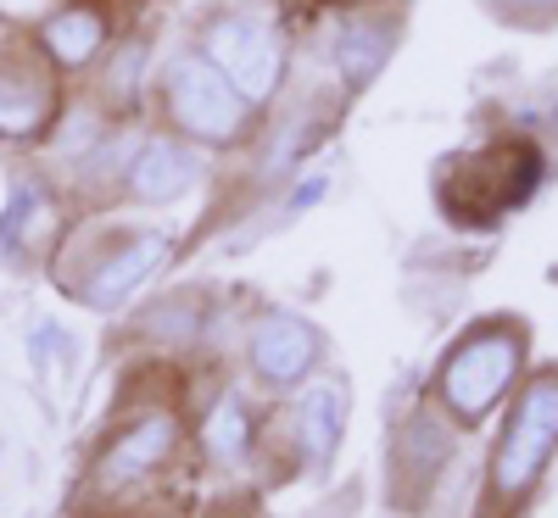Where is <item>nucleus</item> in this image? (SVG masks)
<instances>
[{"label":"nucleus","mask_w":558,"mask_h":518,"mask_svg":"<svg viewBox=\"0 0 558 518\" xmlns=\"http://www.w3.org/2000/svg\"><path fill=\"white\" fill-rule=\"evenodd\" d=\"M542 173V157L531 146H492V151H475L463 157L458 168H447L441 178V207L447 218L458 223H497L508 207H520L531 196V184Z\"/></svg>","instance_id":"f257e3e1"},{"label":"nucleus","mask_w":558,"mask_h":518,"mask_svg":"<svg viewBox=\"0 0 558 518\" xmlns=\"http://www.w3.org/2000/svg\"><path fill=\"white\" fill-rule=\"evenodd\" d=\"M520 368V335L514 329H481L470 335L441 368V402L458 412V418H481L502 402L508 380H514Z\"/></svg>","instance_id":"f03ea898"},{"label":"nucleus","mask_w":558,"mask_h":518,"mask_svg":"<svg viewBox=\"0 0 558 518\" xmlns=\"http://www.w3.org/2000/svg\"><path fill=\"white\" fill-rule=\"evenodd\" d=\"M558 446V373H542V380L525 391V402L514 407V423L502 430L497 462H492V485L502 496L531 491V480L547 468Z\"/></svg>","instance_id":"7ed1b4c3"},{"label":"nucleus","mask_w":558,"mask_h":518,"mask_svg":"<svg viewBox=\"0 0 558 518\" xmlns=\"http://www.w3.org/2000/svg\"><path fill=\"white\" fill-rule=\"evenodd\" d=\"M168 107H173V118H179L184 134L213 139V146L235 139L241 123H246L241 89L229 84L213 62H202V57H179V62L168 67Z\"/></svg>","instance_id":"20e7f679"},{"label":"nucleus","mask_w":558,"mask_h":518,"mask_svg":"<svg viewBox=\"0 0 558 518\" xmlns=\"http://www.w3.org/2000/svg\"><path fill=\"white\" fill-rule=\"evenodd\" d=\"M207 57L213 67L241 89V101L257 107L274 96V84H279V67H286V51H279V34L263 23V17H218L207 28Z\"/></svg>","instance_id":"39448f33"},{"label":"nucleus","mask_w":558,"mask_h":518,"mask_svg":"<svg viewBox=\"0 0 558 518\" xmlns=\"http://www.w3.org/2000/svg\"><path fill=\"white\" fill-rule=\"evenodd\" d=\"M57 112V89L51 73L34 67L28 57L0 51V139H28L51 123Z\"/></svg>","instance_id":"423d86ee"},{"label":"nucleus","mask_w":558,"mask_h":518,"mask_svg":"<svg viewBox=\"0 0 558 518\" xmlns=\"http://www.w3.org/2000/svg\"><path fill=\"white\" fill-rule=\"evenodd\" d=\"M252 362H257L263 380H274V385L302 380V373L318 362V335H313V323H302V318H291V312L268 318V323L257 329V341H252Z\"/></svg>","instance_id":"0eeeda50"},{"label":"nucleus","mask_w":558,"mask_h":518,"mask_svg":"<svg viewBox=\"0 0 558 518\" xmlns=\"http://www.w3.org/2000/svg\"><path fill=\"white\" fill-rule=\"evenodd\" d=\"M162 257H168V240H162V234H134V240H123L112 257L96 262V273H89L84 285H78V296H84L89 307H112V301H123Z\"/></svg>","instance_id":"6e6552de"},{"label":"nucleus","mask_w":558,"mask_h":518,"mask_svg":"<svg viewBox=\"0 0 558 518\" xmlns=\"http://www.w3.org/2000/svg\"><path fill=\"white\" fill-rule=\"evenodd\" d=\"M191 184H196V157L184 146H173V139H151L129 168V190L140 201H173V196L191 190Z\"/></svg>","instance_id":"1a4fd4ad"},{"label":"nucleus","mask_w":558,"mask_h":518,"mask_svg":"<svg viewBox=\"0 0 558 518\" xmlns=\"http://www.w3.org/2000/svg\"><path fill=\"white\" fill-rule=\"evenodd\" d=\"M168 446H173V418H140L134 430L107 452V462H101V480L107 485H123V480H140L146 468H157L162 457H168Z\"/></svg>","instance_id":"9d476101"},{"label":"nucleus","mask_w":558,"mask_h":518,"mask_svg":"<svg viewBox=\"0 0 558 518\" xmlns=\"http://www.w3.org/2000/svg\"><path fill=\"white\" fill-rule=\"evenodd\" d=\"M101 39H107L101 17H96V12H84V7L51 17V28H45V45H51V57L68 62V67H78V62L96 57V45H101Z\"/></svg>","instance_id":"9b49d317"},{"label":"nucleus","mask_w":558,"mask_h":518,"mask_svg":"<svg viewBox=\"0 0 558 518\" xmlns=\"http://www.w3.org/2000/svg\"><path fill=\"white\" fill-rule=\"evenodd\" d=\"M341 412H347V396H341L336 385H318V391L302 396L296 423H302V441H307L313 457H324V452L336 446V435H341Z\"/></svg>","instance_id":"f8f14e48"},{"label":"nucleus","mask_w":558,"mask_h":518,"mask_svg":"<svg viewBox=\"0 0 558 518\" xmlns=\"http://www.w3.org/2000/svg\"><path fill=\"white\" fill-rule=\"evenodd\" d=\"M380 57H386V39L375 34V28H341V39H336V62L347 67V78H368V73H375L380 67Z\"/></svg>","instance_id":"ddd939ff"},{"label":"nucleus","mask_w":558,"mask_h":518,"mask_svg":"<svg viewBox=\"0 0 558 518\" xmlns=\"http://www.w3.org/2000/svg\"><path fill=\"white\" fill-rule=\"evenodd\" d=\"M207 441H213V452H218V457H235V452L246 446V412H241V402H223V407L213 412Z\"/></svg>","instance_id":"4468645a"},{"label":"nucleus","mask_w":558,"mask_h":518,"mask_svg":"<svg viewBox=\"0 0 558 518\" xmlns=\"http://www.w3.org/2000/svg\"><path fill=\"white\" fill-rule=\"evenodd\" d=\"M520 7H547V0H520Z\"/></svg>","instance_id":"2eb2a0df"}]
</instances>
